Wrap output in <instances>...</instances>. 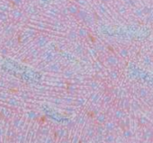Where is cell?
Masks as SVG:
<instances>
[{
  "instance_id": "obj_1",
  "label": "cell",
  "mask_w": 153,
  "mask_h": 143,
  "mask_svg": "<svg viewBox=\"0 0 153 143\" xmlns=\"http://www.w3.org/2000/svg\"><path fill=\"white\" fill-rule=\"evenodd\" d=\"M9 92H10V93H12V94H15V93H17L18 92V89L17 88L13 87V88H10V89H9Z\"/></svg>"
}]
</instances>
